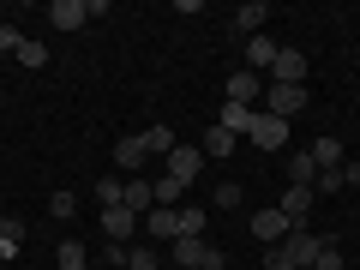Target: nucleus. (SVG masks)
I'll list each match as a JSON object with an SVG mask.
<instances>
[{
  "label": "nucleus",
  "mask_w": 360,
  "mask_h": 270,
  "mask_svg": "<svg viewBox=\"0 0 360 270\" xmlns=\"http://www.w3.org/2000/svg\"><path fill=\"white\" fill-rule=\"evenodd\" d=\"M283 174H288V186H312V180H319L312 150H288V156H283Z\"/></svg>",
  "instance_id": "nucleus-11"
},
{
  "label": "nucleus",
  "mask_w": 360,
  "mask_h": 270,
  "mask_svg": "<svg viewBox=\"0 0 360 270\" xmlns=\"http://www.w3.org/2000/svg\"><path fill=\"white\" fill-rule=\"evenodd\" d=\"M168 258H174L180 270H229V252H222V246H210V240H193V234H180Z\"/></svg>",
  "instance_id": "nucleus-1"
},
{
  "label": "nucleus",
  "mask_w": 360,
  "mask_h": 270,
  "mask_svg": "<svg viewBox=\"0 0 360 270\" xmlns=\"http://www.w3.org/2000/svg\"><path fill=\"white\" fill-rule=\"evenodd\" d=\"M6 222H13V210H0V229H6Z\"/></svg>",
  "instance_id": "nucleus-34"
},
{
  "label": "nucleus",
  "mask_w": 360,
  "mask_h": 270,
  "mask_svg": "<svg viewBox=\"0 0 360 270\" xmlns=\"http://www.w3.org/2000/svg\"><path fill=\"white\" fill-rule=\"evenodd\" d=\"M312 205H319V193H312V186H288L283 193V217H288V229H307V217H312Z\"/></svg>",
  "instance_id": "nucleus-5"
},
{
  "label": "nucleus",
  "mask_w": 360,
  "mask_h": 270,
  "mask_svg": "<svg viewBox=\"0 0 360 270\" xmlns=\"http://www.w3.org/2000/svg\"><path fill=\"white\" fill-rule=\"evenodd\" d=\"M205 222H210V210H198V205H180V234L205 240Z\"/></svg>",
  "instance_id": "nucleus-23"
},
{
  "label": "nucleus",
  "mask_w": 360,
  "mask_h": 270,
  "mask_svg": "<svg viewBox=\"0 0 360 270\" xmlns=\"http://www.w3.org/2000/svg\"><path fill=\"white\" fill-rule=\"evenodd\" d=\"M156 264H162L156 246H127V270H156Z\"/></svg>",
  "instance_id": "nucleus-25"
},
{
  "label": "nucleus",
  "mask_w": 360,
  "mask_h": 270,
  "mask_svg": "<svg viewBox=\"0 0 360 270\" xmlns=\"http://www.w3.org/2000/svg\"><path fill=\"white\" fill-rule=\"evenodd\" d=\"M234 205H240V186H234V180H222L217 198H210V210H234Z\"/></svg>",
  "instance_id": "nucleus-30"
},
{
  "label": "nucleus",
  "mask_w": 360,
  "mask_h": 270,
  "mask_svg": "<svg viewBox=\"0 0 360 270\" xmlns=\"http://www.w3.org/2000/svg\"><path fill=\"white\" fill-rule=\"evenodd\" d=\"M295 270H312V264H295Z\"/></svg>",
  "instance_id": "nucleus-35"
},
{
  "label": "nucleus",
  "mask_w": 360,
  "mask_h": 270,
  "mask_svg": "<svg viewBox=\"0 0 360 270\" xmlns=\"http://www.w3.org/2000/svg\"><path fill=\"white\" fill-rule=\"evenodd\" d=\"M120 193H127V174H103V180H96V205H103V210H115Z\"/></svg>",
  "instance_id": "nucleus-22"
},
{
  "label": "nucleus",
  "mask_w": 360,
  "mask_h": 270,
  "mask_svg": "<svg viewBox=\"0 0 360 270\" xmlns=\"http://www.w3.org/2000/svg\"><path fill=\"white\" fill-rule=\"evenodd\" d=\"M84 246H78V240H60V252H54V264H60V270H84Z\"/></svg>",
  "instance_id": "nucleus-26"
},
{
  "label": "nucleus",
  "mask_w": 360,
  "mask_h": 270,
  "mask_svg": "<svg viewBox=\"0 0 360 270\" xmlns=\"http://www.w3.org/2000/svg\"><path fill=\"white\" fill-rule=\"evenodd\" d=\"M18 246H25V234H0V258H13Z\"/></svg>",
  "instance_id": "nucleus-32"
},
{
  "label": "nucleus",
  "mask_w": 360,
  "mask_h": 270,
  "mask_svg": "<svg viewBox=\"0 0 360 270\" xmlns=\"http://www.w3.org/2000/svg\"><path fill=\"white\" fill-rule=\"evenodd\" d=\"M264 18H270V6H264V0H246V6H234V18H229V25L240 30V37H258V25H264Z\"/></svg>",
  "instance_id": "nucleus-14"
},
{
  "label": "nucleus",
  "mask_w": 360,
  "mask_h": 270,
  "mask_svg": "<svg viewBox=\"0 0 360 270\" xmlns=\"http://www.w3.org/2000/svg\"><path fill=\"white\" fill-rule=\"evenodd\" d=\"M162 162H168V180H180V186H193V180L205 174V150H198V144H174Z\"/></svg>",
  "instance_id": "nucleus-2"
},
{
  "label": "nucleus",
  "mask_w": 360,
  "mask_h": 270,
  "mask_svg": "<svg viewBox=\"0 0 360 270\" xmlns=\"http://www.w3.org/2000/svg\"><path fill=\"white\" fill-rule=\"evenodd\" d=\"M144 229H150V240H180V210H162V205H156L150 217H144Z\"/></svg>",
  "instance_id": "nucleus-15"
},
{
  "label": "nucleus",
  "mask_w": 360,
  "mask_h": 270,
  "mask_svg": "<svg viewBox=\"0 0 360 270\" xmlns=\"http://www.w3.org/2000/svg\"><path fill=\"white\" fill-rule=\"evenodd\" d=\"M252 234H258L264 246H283V240H288V217H283L276 205H270V210H252Z\"/></svg>",
  "instance_id": "nucleus-7"
},
{
  "label": "nucleus",
  "mask_w": 360,
  "mask_h": 270,
  "mask_svg": "<svg viewBox=\"0 0 360 270\" xmlns=\"http://www.w3.org/2000/svg\"><path fill=\"white\" fill-rule=\"evenodd\" d=\"M120 205H127L132 217H139V210L150 217V210H156V193H150V180H144V174H127V193H120Z\"/></svg>",
  "instance_id": "nucleus-10"
},
{
  "label": "nucleus",
  "mask_w": 360,
  "mask_h": 270,
  "mask_svg": "<svg viewBox=\"0 0 360 270\" xmlns=\"http://www.w3.org/2000/svg\"><path fill=\"white\" fill-rule=\"evenodd\" d=\"M139 139H144V150H150V156H168V150H174V132H168L162 120H150V127H144Z\"/></svg>",
  "instance_id": "nucleus-20"
},
{
  "label": "nucleus",
  "mask_w": 360,
  "mask_h": 270,
  "mask_svg": "<svg viewBox=\"0 0 360 270\" xmlns=\"http://www.w3.org/2000/svg\"><path fill=\"white\" fill-rule=\"evenodd\" d=\"M150 193H156V205H162V210H174V205H180V193H186V186H180V180H168V174H162V180H150Z\"/></svg>",
  "instance_id": "nucleus-24"
},
{
  "label": "nucleus",
  "mask_w": 360,
  "mask_h": 270,
  "mask_svg": "<svg viewBox=\"0 0 360 270\" xmlns=\"http://www.w3.org/2000/svg\"><path fill=\"white\" fill-rule=\"evenodd\" d=\"M49 217H54V222H72V217H78V198H72V193H54V198H49Z\"/></svg>",
  "instance_id": "nucleus-28"
},
{
  "label": "nucleus",
  "mask_w": 360,
  "mask_h": 270,
  "mask_svg": "<svg viewBox=\"0 0 360 270\" xmlns=\"http://www.w3.org/2000/svg\"><path fill=\"white\" fill-rule=\"evenodd\" d=\"M258 66H276V42L258 30V37H246V72H258Z\"/></svg>",
  "instance_id": "nucleus-18"
},
{
  "label": "nucleus",
  "mask_w": 360,
  "mask_h": 270,
  "mask_svg": "<svg viewBox=\"0 0 360 270\" xmlns=\"http://www.w3.org/2000/svg\"><path fill=\"white\" fill-rule=\"evenodd\" d=\"M283 258H288V264H312V258H319V234H312V229H288Z\"/></svg>",
  "instance_id": "nucleus-9"
},
{
  "label": "nucleus",
  "mask_w": 360,
  "mask_h": 270,
  "mask_svg": "<svg viewBox=\"0 0 360 270\" xmlns=\"http://www.w3.org/2000/svg\"><path fill=\"white\" fill-rule=\"evenodd\" d=\"M25 49V37H18V25H0V54H18Z\"/></svg>",
  "instance_id": "nucleus-31"
},
{
  "label": "nucleus",
  "mask_w": 360,
  "mask_h": 270,
  "mask_svg": "<svg viewBox=\"0 0 360 270\" xmlns=\"http://www.w3.org/2000/svg\"><path fill=\"white\" fill-rule=\"evenodd\" d=\"M342 186H360V162H342Z\"/></svg>",
  "instance_id": "nucleus-33"
},
{
  "label": "nucleus",
  "mask_w": 360,
  "mask_h": 270,
  "mask_svg": "<svg viewBox=\"0 0 360 270\" xmlns=\"http://www.w3.org/2000/svg\"><path fill=\"white\" fill-rule=\"evenodd\" d=\"M234 144H240V139H234L229 127H210V132H205V144H198V150H205V162H229V156H234Z\"/></svg>",
  "instance_id": "nucleus-13"
},
{
  "label": "nucleus",
  "mask_w": 360,
  "mask_h": 270,
  "mask_svg": "<svg viewBox=\"0 0 360 270\" xmlns=\"http://www.w3.org/2000/svg\"><path fill=\"white\" fill-rule=\"evenodd\" d=\"M312 270H342V252H336V240H330V234L319 240V258H312Z\"/></svg>",
  "instance_id": "nucleus-27"
},
{
  "label": "nucleus",
  "mask_w": 360,
  "mask_h": 270,
  "mask_svg": "<svg viewBox=\"0 0 360 270\" xmlns=\"http://www.w3.org/2000/svg\"><path fill=\"white\" fill-rule=\"evenodd\" d=\"M18 66H30V72H37V66H49V49L25 37V49H18Z\"/></svg>",
  "instance_id": "nucleus-29"
},
{
  "label": "nucleus",
  "mask_w": 360,
  "mask_h": 270,
  "mask_svg": "<svg viewBox=\"0 0 360 270\" xmlns=\"http://www.w3.org/2000/svg\"><path fill=\"white\" fill-rule=\"evenodd\" d=\"M144 156H150V150H144V139H139V132H127V139L115 144V168H120V174H139V168H144Z\"/></svg>",
  "instance_id": "nucleus-12"
},
{
  "label": "nucleus",
  "mask_w": 360,
  "mask_h": 270,
  "mask_svg": "<svg viewBox=\"0 0 360 270\" xmlns=\"http://www.w3.org/2000/svg\"><path fill=\"white\" fill-rule=\"evenodd\" d=\"M307 54L300 49H276V66H270V84H307Z\"/></svg>",
  "instance_id": "nucleus-3"
},
{
  "label": "nucleus",
  "mask_w": 360,
  "mask_h": 270,
  "mask_svg": "<svg viewBox=\"0 0 360 270\" xmlns=\"http://www.w3.org/2000/svg\"><path fill=\"white\" fill-rule=\"evenodd\" d=\"M252 96H258V72H246V66H234V72H229V103L252 108Z\"/></svg>",
  "instance_id": "nucleus-16"
},
{
  "label": "nucleus",
  "mask_w": 360,
  "mask_h": 270,
  "mask_svg": "<svg viewBox=\"0 0 360 270\" xmlns=\"http://www.w3.org/2000/svg\"><path fill=\"white\" fill-rule=\"evenodd\" d=\"M49 25L54 30H84L90 25V6H84V0H54V6H49Z\"/></svg>",
  "instance_id": "nucleus-8"
},
{
  "label": "nucleus",
  "mask_w": 360,
  "mask_h": 270,
  "mask_svg": "<svg viewBox=\"0 0 360 270\" xmlns=\"http://www.w3.org/2000/svg\"><path fill=\"white\" fill-rule=\"evenodd\" d=\"M246 139H252L258 150H288V120H276V115H258Z\"/></svg>",
  "instance_id": "nucleus-4"
},
{
  "label": "nucleus",
  "mask_w": 360,
  "mask_h": 270,
  "mask_svg": "<svg viewBox=\"0 0 360 270\" xmlns=\"http://www.w3.org/2000/svg\"><path fill=\"white\" fill-rule=\"evenodd\" d=\"M252 108H240V103H222V120H217V127H229L234 132V139H246V132H252Z\"/></svg>",
  "instance_id": "nucleus-19"
},
{
  "label": "nucleus",
  "mask_w": 360,
  "mask_h": 270,
  "mask_svg": "<svg viewBox=\"0 0 360 270\" xmlns=\"http://www.w3.org/2000/svg\"><path fill=\"white\" fill-rule=\"evenodd\" d=\"M300 108H307V84H270V108L264 115L288 120V115H300Z\"/></svg>",
  "instance_id": "nucleus-6"
},
{
  "label": "nucleus",
  "mask_w": 360,
  "mask_h": 270,
  "mask_svg": "<svg viewBox=\"0 0 360 270\" xmlns=\"http://www.w3.org/2000/svg\"><path fill=\"white\" fill-rule=\"evenodd\" d=\"M312 162H319V174H324V168H342V139H330V132H324V139L312 144Z\"/></svg>",
  "instance_id": "nucleus-21"
},
{
  "label": "nucleus",
  "mask_w": 360,
  "mask_h": 270,
  "mask_svg": "<svg viewBox=\"0 0 360 270\" xmlns=\"http://www.w3.org/2000/svg\"><path fill=\"white\" fill-rule=\"evenodd\" d=\"M132 222H139V217H132L127 205H115V210H103V234H108V240H115V246H127V234H132Z\"/></svg>",
  "instance_id": "nucleus-17"
}]
</instances>
